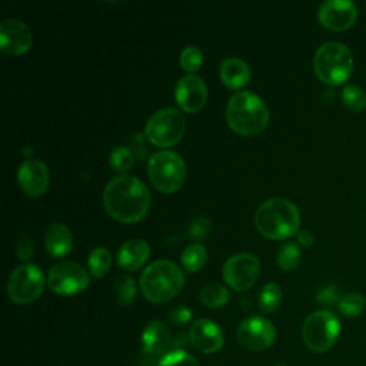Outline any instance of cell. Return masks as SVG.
<instances>
[{"instance_id": "cell-40", "label": "cell", "mask_w": 366, "mask_h": 366, "mask_svg": "<svg viewBox=\"0 0 366 366\" xmlns=\"http://www.w3.org/2000/svg\"><path fill=\"white\" fill-rule=\"evenodd\" d=\"M277 366H285V365H277Z\"/></svg>"}, {"instance_id": "cell-29", "label": "cell", "mask_w": 366, "mask_h": 366, "mask_svg": "<svg viewBox=\"0 0 366 366\" xmlns=\"http://www.w3.org/2000/svg\"><path fill=\"white\" fill-rule=\"evenodd\" d=\"M110 166L119 173H126L133 164V153L127 146H117L110 153Z\"/></svg>"}, {"instance_id": "cell-2", "label": "cell", "mask_w": 366, "mask_h": 366, "mask_svg": "<svg viewBox=\"0 0 366 366\" xmlns=\"http://www.w3.org/2000/svg\"><path fill=\"white\" fill-rule=\"evenodd\" d=\"M254 224L264 237L283 240L300 230L297 207L287 199L272 197L263 202L254 213Z\"/></svg>"}, {"instance_id": "cell-37", "label": "cell", "mask_w": 366, "mask_h": 366, "mask_svg": "<svg viewBox=\"0 0 366 366\" xmlns=\"http://www.w3.org/2000/svg\"><path fill=\"white\" fill-rule=\"evenodd\" d=\"M160 360H162V357L154 356V355H152V353H149V352L142 349L140 353H139L136 365L137 366H159Z\"/></svg>"}, {"instance_id": "cell-5", "label": "cell", "mask_w": 366, "mask_h": 366, "mask_svg": "<svg viewBox=\"0 0 366 366\" xmlns=\"http://www.w3.org/2000/svg\"><path fill=\"white\" fill-rule=\"evenodd\" d=\"M313 70L320 81L339 86L352 76V51L340 41H326L315 53Z\"/></svg>"}, {"instance_id": "cell-15", "label": "cell", "mask_w": 366, "mask_h": 366, "mask_svg": "<svg viewBox=\"0 0 366 366\" xmlns=\"http://www.w3.org/2000/svg\"><path fill=\"white\" fill-rule=\"evenodd\" d=\"M174 97L184 112L196 113L206 104L207 86L200 76L194 73L186 74L179 79L174 89Z\"/></svg>"}, {"instance_id": "cell-25", "label": "cell", "mask_w": 366, "mask_h": 366, "mask_svg": "<svg viewBox=\"0 0 366 366\" xmlns=\"http://www.w3.org/2000/svg\"><path fill=\"white\" fill-rule=\"evenodd\" d=\"M112 264V254L106 247H96L90 252L87 257V266L89 272L94 277H102L107 273L109 267Z\"/></svg>"}, {"instance_id": "cell-30", "label": "cell", "mask_w": 366, "mask_h": 366, "mask_svg": "<svg viewBox=\"0 0 366 366\" xmlns=\"http://www.w3.org/2000/svg\"><path fill=\"white\" fill-rule=\"evenodd\" d=\"M202 63H203V53L197 46L190 44V46H187L182 50V53H180V66H182L183 70L189 71V74L199 70Z\"/></svg>"}, {"instance_id": "cell-32", "label": "cell", "mask_w": 366, "mask_h": 366, "mask_svg": "<svg viewBox=\"0 0 366 366\" xmlns=\"http://www.w3.org/2000/svg\"><path fill=\"white\" fill-rule=\"evenodd\" d=\"M159 366H199L196 359L186 350L183 349H176L172 352H167Z\"/></svg>"}, {"instance_id": "cell-31", "label": "cell", "mask_w": 366, "mask_h": 366, "mask_svg": "<svg viewBox=\"0 0 366 366\" xmlns=\"http://www.w3.org/2000/svg\"><path fill=\"white\" fill-rule=\"evenodd\" d=\"M114 292L120 305H129L136 297V283L130 276H120L114 283Z\"/></svg>"}, {"instance_id": "cell-24", "label": "cell", "mask_w": 366, "mask_h": 366, "mask_svg": "<svg viewBox=\"0 0 366 366\" xmlns=\"http://www.w3.org/2000/svg\"><path fill=\"white\" fill-rule=\"evenodd\" d=\"M342 103L350 112L359 113L366 109V92L357 84H347L342 90Z\"/></svg>"}, {"instance_id": "cell-39", "label": "cell", "mask_w": 366, "mask_h": 366, "mask_svg": "<svg viewBox=\"0 0 366 366\" xmlns=\"http://www.w3.org/2000/svg\"><path fill=\"white\" fill-rule=\"evenodd\" d=\"M23 154L27 157V159H31L30 156H31V147L30 146H24L23 147Z\"/></svg>"}, {"instance_id": "cell-9", "label": "cell", "mask_w": 366, "mask_h": 366, "mask_svg": "<svg viewBox=\"0 0 366 366\" xmlns=\"http://www.w3.org/2000/svg\"><path fill=\"white\" fill-rule=\"evenodd\" d=\"M44 289V276L39 266L24 263L17 266L9 276L7 295L19 305L34 302Z\"/></svg>"}, {"instance_id": "cell-4", "label": "cell", "mask_w": 366, "mask_h": 366, "mask_svg": "<svg viewBox=\"0 0 366 366\" xmlns=\"http://www.w3.org/2000/svg\"><path fill=\"white\" fill-rule=\"evenodd\" d=\"M184 286L182 269L166 259L150 263L140 276V290L153 303H166L176 297Z\"/></svg>"}, {"instance_id": "cell-33", "label": "cell", "mask_w": 366, "mask_h": 366, "mask_svg": "<svg viewBox=\"0 0 366 366\" xmlns=\"http://www.w3.org/2000/svg\"><path fill=\"white\" fill-rule=\"evenodd\" d=\"M343 296H340V290L335 285H326L317 292V303L325 307L339 306Z\"/></svg>"}, {"instance_id": "cell-34", "label": "cell", "mask_w": 366, "mask_h": 366, "mask_svg": "<svg viewBox=\"0 0 366 366\" xmlns=\"http://www.w3.org/2000/svg\"><path fill=\"white\" fill-rule=\"evenodd\" d=\"M212 229V223L206 216H199L189 226V237L193 240H203Z\"/></svg>"}, {"instance_id": "cell-11", "label": "cell", "mask_w": 366, "mask_h": 366, "mask_svg": "<svg viewBox=\"0 0 366 366\" xmlns=\"http://www.w3.org/2000/svg\"><path fill=\"white\" fill-rule=\"evenodd\" d=\"M260 273V263L252 253H237L230 256L223 264L224 282L237 292L252 287Z\"/></svg>"}, {"instance_id": "cell-22", "label": "cell", "mask_w": 366, "mask_h": 366, "mask_svg": "<svg viewBox=\"0 0 366 366\" xmlns=\"http://www.w3.org/2000/svg\"><path fill=\"white\" fill-rule=\"evenodd\" d=\"M229 299H230L229 290L219 283H210L200 290L202 303L210 309H217L224 306L229 302Z\"/></svg>"}, {"instance_id": "cell-17", "label": "cell", "mask_w": 366, "mask_h": 366, "mask_svg": "<svg viewBox=\"0 0 366 366\" xmlns=\"http://www.w3.org/2000/svg\"><path fill=\"white\" fill-rule=\"evenodd\" d=\"M189 342L202 353L219 352L224 343V336L217 323L210 319H197L189 330Z\"/></svg>"}, {"instance_id": "cell-21", "label": "cell", "mask_w": 366, "mask_h": 366, "mask_svg": "<svg viewBox=\"0 0 366 366\" xmlns=\"http://www.w3.org/2000/svg\"><path fill=\"white\" fill-rule=\"evenodd\" d=\"M220 79L230 89H240L250 80V70L246 61L239 57H226L220 63Z\"/></svg>"}, {"instance_id": "cell-28", "label": "cell", "mask_w": 366, "mask_h": 366, "mask_svg": "<svg viewBox=\"0 0 366 366\" xmlns=\"http://www.w3.org/2000/svg\"><path fill=\"white\" fill-rule=\"evenodd\" d=\"M366 307V299L362 293H347L342 297L337 309L346 317H356L359 316Z\"/></svg>"}, {"instance_id": "cell-23", "label": "cell", "mask_w": 366, "mask_h": 366, "mask_svg": "<svg viewBox=\"0 0 366 366\" xmlns=\"http://www.w3.org/2000/svg\"><path fill=\"white\" fill-rule=\"evenodd\" d=\"M182 264L187 272H196L200 267H203V264L207 260V250L203 244L199 243H192L189 246H186V249L183 250L182 256H180Z\"/></svg>"}, {"instance_id": "cell-35", "label": "cell", "mask_w": 366, "mask_h": 366, "mask_svg": "<svg viewBox=\"0 0 366 366\" xmlns=\"http://www.w3.org/2000/svg\"><path fill=\"white\" fill-rule=\"evenodd\" d=\"M14 252H16V256L19 257V260H21V262L30 260L33 256V252H34L31 239L27 236L19 237L17 242L14 243Z\"/></svg>"}, {"instance_id": "cell-6", "label": "cell", "mask_w": 366, "mask_h": 366, "mask_svg": "<svg viewBox=\"0 0 366 366\" xmlns=\"http://www.w3.org/2000/svg\"><path fill=\"white\" fill-rule=\"evenodd\" d=\"M147 176L157 190L173 193L184 183L186 164L176 152L160 150L150 156Z\"/></svg>"}, {"instance_id": "cell-3", "label": "cell", "mask_w": 366, "mask_h": 366, "mask_svg": "<svg viewBox=\"0 0 366 366\" xmlns=\"http://www.w3.org/2000/svg\"><path fill=\"white\" fill-rule=\"evenodd\" d=\"M226 120L236 133L254 136L266 129L269 110L264 102L253 92H237L227 102Z\"/></svg>"}, {"instance_id": "cell-14", "label": "cell", "mask_w": 366, "mask_h": 366, "mask_svg": "<svg viewBox=\"0 0 366 366\" xmlns=\"http://www.w3.org/2000/svg\"><path fill=\"white\" fill-rule=\"evenodd\" d=\"M33 44L30 27L19 19H6L0 24V49L10 56L26 53Z\"/></svg>"}, {"instance_id": "cell-19", "label": "cell", "mask_w": 366, "mask_h": 366, "mask_svg": "<svg viewBox=\"0 0 366 366\" xmlns=\"http://www.w3.org/2000/svg\"><path fill=\"white\" fill-rule=\"evenodd\" d=\"M170 343V332L167 326L159 320L150 322L142 333V349L154 356L163 357L166 355L164 350L169 347Z\"/></svg>"}, {"instance_id": "cell-18", "label": "cell", "mask_w": 366, "mask_h": 366, "mask_svg": "<svg viewBox=\"0 0 366 366\" xmlns=\"http://www.w3.org/2000/svg\"><path fill=\"white\" fill-rule=\"evenodd\" d=\"M150 256L149 244L142 239H130L124 242L116 254L117 264L126 270H137Z\"/></svg>"}, {"instance_id": "cell-27", "label": "cell", "mask_w": 366, "mask_h": 366, "mask_svg": "<svg viewBox=\"0 0 366 366\" xmlns=\"http://www.w3.org/2000/svg\"><path fill=\"white\" fill-rule=\"evenodd\" d=\"M300 257H302V254H300V249L297 247V244L289 242L279 247L276 262L282 270L290 272L299 266Z\"/></svg>"}, {"instance_id": "cell-1", "label": "cell", "mask_w": 366, "mask_h": 366, "mask_svg": "<svg viewBox=\"0 0 366 366\" xmlns=\"http://www.w3.org/2000/svg\"><path fill=\"white\" fill-rule=\"evenodd\" d=\"M106 212L122 223L142 220L150 207V193L146 184L134 176L122 174L110 179L103 190Z\"/></svg>"}, {"instance_id": "cell-13", "label": "cell", "mask_w": 366, "mask_h": 366, "mask_svg": "<svg viewBox=\"0 0 366 366\" xmlns=\"http://www.w3.org/2000/svg\"><path fill=\"white\" fill-rule=\"evenodd\" d=\"M320 24L333 31H343L352 27L357 19V7L349 0H326L317 9Z\"/></svg>"}, {"instance_id": "cell-20", "label": "cell", "mask_w": 366, "mask_h": 366, "mask_svg": "<svg viewBox=\"0 0 366 366\" xmlns=\"http://www.w3.org/2000/svg\"><path fill=\"white\" fill-rule=\"evenodd\" d=\"M44 247L53 257L66 256L73 247L70 229L60 222L51 223L44 236Z\"/></svg>"}, {"instance_id": "cell-12", "label": "cell", "mask_w": 366, "mask_h": 366, "mask_svg": "<svg viewBox=\"0 0 366 366\" xmlns=\"http://www.w3.org/2000/svg\"><path fill=\"white\" fill-rule=\"evenodd\" d=\"M236 339L242 347L259 352L272 346L276 339V330L267 319L262 316H250L239 325Z\"/></svg>"}, {"instance_id": "cell-10", "label": "cell", "mask_w": 366, "mask_h": 366, "mask_svg": "<svg viewBox=\"0 0 366 366\" xmlns=\"http://www.w3.org/2000/svg\"><path fill=\"white\" fill-rule=\"evenodd\" d=\"M89 283V273L76 262L56 263L47 274L49 289L61 296H70L83 292Z\"/></svg>"}, {"instance_id": "cell-36", "label": "cell", "mask_w": 366, "mask_h": 366, "mask_svg": "<svg viewBox=\"0 0 366 366\" xmlns=\"http://www.w3.org/2000/svg\"><path fill=\"white\" fill-rule=\"evenodd\" d=\"M169 319L176 325H184L192 319V312L187 306L177 305L169 310Z\"/></svg>"}, {"instance_id": "cell-16", "label": "cell", "mask_w": 366, "mask_h": 366, "mask_svg": "<svg viewBox=\"0 0 366 366\" xmlns=\"http://www.w3.org/2000/svg\"><path fill=\"white\" fill-rule=\"evenodd\" d=\"M17 182L27 196L39 197L49 187V167L39 159H26L17 170Z\"/></svg>"}, {"instance_id": "cell-26", "label": "cell", "mask_w": 366, "mask_h": 366, "mask_svg": "<svg viewBox=\"0 0 366 366\" xmlns=\"http://www.w3.org/2000/svg\"><path fill=\"white\" fill-rule=\"evenodd\" d=\"M282 302V289L277 283H266L259 293V307L264 313L274 312Z\"/></svg>"}, {"instance_id": "cell-8", "label": "cell", "mask_w": 366, "mask_h": 366, "mask_svg": "<svg viewBox=\"0 0 366 366\" xmlns=\"http://www.w3.org/2000/svg\"><path fill=\"white\" fill-rule=\"evenodd\" d=\"M184 129L186 122L182 112L174 107H163L154 112L147 120L144 136L150 143L159 147H170L180 142Z\"/></svg>"}, {"instance_id": "cell-7", "label": "cell", "mask_w": 366, "mask_h": 366, "mask_svg": "<svg viewBox=\"0 0 366 366\" xmlns=\"http://www.w3.org/2000/svg\"><path fill=\"white\" fill-rule=\"evenodd\" d=\"M340 335V320L330 310L310 313L302 325V339L315 353H325L333 347Z\"/></svg>"}, {"instance_id": "cell-38", "label": "cell", "mask_w": 366, "mask_h": 366, "mask_svg": "<svg viewBox=\"0 0 366 366\" xmlns=\"http://www.w3.org/2000/svg\"><path fill=\"white\" fill-rule=\"evenodd\" d=\"M296 236H297V242L300 244L306 246V247H309V246H312L315 243V236L309 230H306V229H300Z\"/></svg>"}]
</instances>
